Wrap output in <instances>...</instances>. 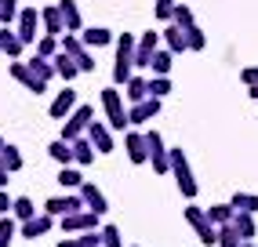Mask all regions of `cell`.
Instances as JSON below:
<instances>
[{
    "label": "cell",
    "mask_w": 258,
    "mask_h": 247,
    "mask_svg": "<svg viewBox=\"0 0 258 247\" xmlns=\"http://www.w3.org/2000/svg\"><path fill=\"white\" fill-rule=\"evenodd\" d=\"M247 95H251V98L258 102V84H251V87H247Z\"/></svg>",
    "instance_id": "50"
},
{
    "label": "cell",
    "mask_w": 258,
    "mask_h": 247,
    "mask_svg": "<svg viewBox=\"0 0 258 247\" xmlns=\"http://www.w3.org/2000/svg\"><path fill=\"white\" fill-rule=\"evenodd\" d=\"M236 211H251V215H254V211H258V193H233V200H229Z\"/></svg>",
    "instance_id": "36"
},
{
    "label": "cell",
    "mask_w": 258,
    "mask_h": 247,
    "mask_svg": "<svg viewBox=\"0 0 258 247\" xmlns=\"http://www.w3.org/2000/svg\"><path fill=\"white\" fill-rule=\"evenodd\" d=\"M233 225H236V233L244 236V240H254V215H251V211H236Z\"/></svg>",
    "instance_id": "28"
},
{
    "label": "cell",
    "mask_w": 258,
    "mask_h": 247,
    "mask_svg": "<svg viewBox=\"0 0 258 247\" xmlns=\"http://www.w3.org/2000/svg\"><path fill=\"white\" fill-rule=\"evenodd\" d=\"M95 142H91V138L88 135H80V138H73V160H77V167H88L91 160H95Z\"/></svg>",
    "instance_id": "20"
},
{
    "label": "cell",
    "mask_w": 258,
    "mask_h": 247,
    "mask_svg": "<svg viewBox=\"0 0 258 247\" xmlns=\"http://www.w3.org/2000/svg\"><path fill=\"white\" fill-rule=\"evenodd\" d=\"M51 225H55V215H33V218H26V222H19V233L26 236V240H37V236H47L51 233Z\"/></svg>",
    "instance_id": "14"
},
{
    "label": "cell",
    "mask_w": 258,
    "mask_h": 247,
    "mask_svg": "<svg viewBox=\"0 0 258 247\" xmlns=\"http://www.w3.org/2000/svg\"><path fill=\"white\" fill-rule=\"evenodd\" d=\"M171 62H175V51H171V47H157V55H153V62H149L153 77H171Z\"/></svg>",
    "instance_id": "23"
},
{
    "label": "cell",
    "mask_w": 258,
    "mask_h": 247,
    "mask_svg": "<svg viewBox=\"0 0 258 247\" xmlns=\"http://www.w3.org/2000/svg\"><path fill=\"white\" fill-rule=\"evenodd\" d=\"M73 62L80 66V73H95V58H91V51H88V47H84V51H80V55H77Z\"/></svg>",
    "instance_id": "45"
},
{
    "label": "cell",
    "mask_w": 258,
    "mask_h": 247,
    "mask_svg": "<svg viewBox=\"0 0 258 247\" xmlns=\"http://www.w3.org/2000/svg\"><path fill=\"white\" fill-rule=\"evenodd\" d=\"M58 51H62V40H58V37H51V33H40V40H37V55L55 58Z\"/></svg>",
    "instance_id": "30"
},
{
    "label": "cell",
    "mask_w": 258,
    "mask_h": 247,
    "mask_svg": "<svg viewBox=\"0 0 258 247\" xmlns=\"http://www.w3.org/2000/svg\"><path fill=\"white\" fill-rule=\"evenodd\" d=\"M8 73H11V80H19L26 91H33V95H44L47 91V80H40L37 73L29 69V62H19V58H11V66H8Z\"/></svg>",
    "instance_id": "8"
},
{
    "label": "cell",
    "mask_w": 258,
    "mask_h": 247,
    "mask_svg": "<svg viewBox=\"0 0 258 247\" xmlns=\"http://www.w3.org/2000/svg\"><path fill=\"white\" fill-rule=\"evenodd\" d=\"M171 22L175 26H182V29H189L197 19H193V8H185V4H175V15H171Z\"/></svg>",
    "instance_id": "40"
},
{
    "label": "cell",
    "mask_w": 258,
    "mask_h": 247,
    "mask_svg": "<svg viewBox=\"0 0 258 247\" xmlns=\"http://www.w3.org/2000/svg\"><path fill=\"white\" fill-rule=\"evenodd\" d=\"M240 80H244L247 87L258 84V66H244V69H240Z\"/></svg>",
    "instance_id": "46"
},
{
    "label": "cell",
    "mask_w": 258,
    "mask_h": 247,
    "mask_svg": "<svg viewBox=\"0 0 258 247\" xmlns=\"http://www.w3.org/2000/svg\"><path fill=\"white\" fill-rule=\"evenodd\" d=\"M8 174H11V167H8V164H4V160H0V189H4V186H8V182H11V178H8Z\"/></svg>",
    "instance_id": "48"
},
{
    "label": "cell",
    "mask_w": 258,
    "mask_h": 247,
    "mask_svg": "<svg viewBox=\"0 0 258 247\" xmlns=\"http://www.w3.org/2000/svg\"><path fill=\"white\" fill-rule=\"evenodd\" d=\"M15 233H19V218L4 215V218H0V247H11V236Z\"/></svg>",
    "instance_id": "33"
},
{
    "label": "cell",
    "mask_w": 258,
    "mask_h": 247,
    "mask_svg": "<svg viewBox=\"0 0 258 247\" xmlns=\"http://www.w3.org/2000/svg\"><path fill=\"white\" fill-rule=\"evenodd\" d=\"M11 215L19 218V222H26V218H33V215H37V204H33L29 197H15V207H11Z\"/></svg>",
    "instance_id": "34"
},
{
    "label": "cell",
    "mask_w": 258,
    "mask_h": 247,
    "mask_svg": "<svg viewBox=\"0 0 258 247\" xmlns=\"http://www.w3.org/2000/svg\"><path fill=\"white\" fill-rule=\"evenodd\" d=\"M175 4H178V0H157V8H153V11H157V19H160V22H171Z\"/></svg>",
    "instance_id": "44"
},
{
    "label": "cell",
    "mask_w": 258,
    "mask_h": 247,
    "mask_svg": "<svg viewBox=\"0 0 258 247\" xmlns=\"http://www.w3.org/2000/svg\"><path fill=\"white\" fill-rule=\"evenodd\" d=\"M58 247H80V243H77V236H66V240H58Z\"/></svg>",
    "instance_id": "49"
},
{
    "label": "cell",
    "mask_w": 258,
    "mask_h": 247,
    "mask_svg": "<svg viewBox=\"0 0 258 247\" xmlns=\"http://www.w3.org/2000/svg\"><path fill=\"white\" fill-rule=\"evenodd\" d=\"M157 47H160V33H142L139 37V47H135V69H149L153 55H157Z\"/></svg>",
    "instance_id": "11"
},
{
    "label": "cell",
    "mask_w": 258,
    "mask_h": 247,
    "mask_svg": "<svg viewBox=\"0 0 258 247\" xmlns=\"http://www.w3.org/2000/svg\"><path fill=\"white\" fill-rule=\"evenodd\" d=\"M58 8H62V19H66V33H80L84 29V19H80L77 0H58Z\"/></svg>",
    "instance_id": "21"
},
{
    "label": "cell",
    "mask_w": 258,
    "mask_h": 247,
    "mask_svg": "<svg viewBox=\"0 0 258 247\" xmlns=\"http://www.w3.org/2000/svg\"><path fill=\"white\" fill-rule=\"evenodd\" d=\"M40 11L37 8H22L19 11V22H15V29H19V37H22V44H37L40 40Z\"/></svg>",
    "instance_id": "9"
},
{
    "label": "cell",
    "mask_w": 258,
    "mask_h": 247,
    "mask_svg": "<svg viewBox=\"0 0 258 247\" xmlns=\"http://www.w3.org/2000/svg\"><path fill=\"white\" fill-rule=\"evenodd\" d=\"M185 222H189V229H193V233H197V240L200 243H218V225L208 218V211H204V207H197V204H189L185 207Z\"/></svg>",
    "instance_id": "4"
},
{
    "label": "cell",
    "mask_w": 258,
    "mask_h": 247,
    "mask_svg": "<svg viewBox=\"0 0 258 247\" xmlns=\"http://www.w3.org/2000/svg\"><path fill=\"white\" fill-rule=\"evenodd\" d=\"M124 87H127V91H124L127 102H142V98H149V80H146V77H131Z\"/></svg>",
    "instance_id": "27"
},
{
    "label": "cell",
    "mask_w": 258,
    "mask_h": 247,
    "mask_svg": "<svg viewBox=\"0 0 258 247\" xmlns=\"http://www.w3.org/2000/svg\"><path fill=\"white\" fill-rule=\"evenodd\" d=\"M80 247H102V229H88V233H77Z\"/></svg>",
    "instance_id": "43"
},
{
    "label": "cell",
    "mask_w": 258,
    "mask_h": 247,
    "mask_svg": "<svg viewBox=\"0 0 258 247\" xmlns=\"http://www.w3.org/2000/svg\"><path fill=\"white\" fill-rule=\"evenodd\" d=\"M124 149H127L131 164H149V142H146L142 131H127L124 135Z\"/></svg>",
    "instance_id": "13"
},
{
    "label": "cell",
    "mask_w": 258,
    "mask_h": 247,
    "mask_svg": "<svg viewBox=\"0 0 258 247\" xmlns=\"http://www.w3.org/2000/svg\"><path fill=\"white\" fill-rule=\"evenodd\" d=\"M29 69H33V73H37L40 80L58 77V73H55V62H51V58H44V55H33V58H29Z\"/></svg>",
    "instance_id": "29"
},
{
    "label": "cell",
    "mask_w": 258,
    "mask_h": 247,
    "mask_svg": "<svg viewBox=\"0 0 258 247\" xmlns=\"http://www.w3.org/2000/svg\"><path fill=\"white\" fill-rule=\"evenodd\" d=\"M0 55H4V51H0Z\"/></svg>",
    "instance_id": "53"
},
{
    "label": "cell",
    "mask_w": 258,
    "mask_h": 247,
    "mask_svg": "<svg viewBox=\"0 0 258 247\" xmlns=\"http://www.w3.org/2000/svg\"><path fill=\"white\" fill-rule=\"evenodd\" d=\"M80 197H84V204H88L91 211H98V215H106V211H109V200H106V193H102L95 182H84V186H80Z\"/></svg>",
    "instance_id": "18"
},
{
    "label": "cell",
    "mask_w": 258,
    "mask_h": 247,
    "mask_svg": "<svg viewBox=\"0 0 258 247\" xmlns=\"http://www.w3.org/2000/svg\"><path fill=\"white\" fill-rule=\"evenodd\" d=\"M40 22H44V33H51V37H62V33H66V19H62V8L58 4L40 8Z\"/></svg>",
    "instance_id": "17"
},
{
    "label": "cell",
    "mask_w": 258,
    "mask_h": 247,
    "mask_svg": "<svg viewBox=\"0 0 258 247\" xmlns=\"http://www.w3.org/2000/svg\"><path fill=\"white\" fill-rule=\"evenodd\" d=\"M19 0H0V26H11V22H19Z\"/></svg>",
    "instance_id": "37"
},
{
    "label": "cell",
    "mask_w": 258,
    "mask_h": 247,
    "mask_svg": "<svg viewBox=\"0 0 258 247\" xmlns=\"http://www.w3.org/2000/svg\"><path fill=\"white\" fill-rule=\"evenodd\" d=\"M11 207H15V200L8 197L4 189H0V215H11Z\"/></svg>",
    "instance_id": "47"
},
{
    "label": "cell",
    "mask_w": 258,
    "mask_h": 247,
    "mask_svg": "<svg viewBox=\"0 0 258 247\" xmlns=\"http://www.w3.org/2000/svg\"><path fill=\"white\" fill-rule=\"evenodd\" d=\"M244 243V236L236 233V225L226 222V225H218V247H240Z\"/></svg>",
    "instance_id": "32"
},
{
    "label": "cell",
    "mask_w": 258,
    "mask_h": 247,
    "mask_svg": "<svg viewBox=\"0 0 258 247\" xmlns=\"http://www.w3.org/2000/svg\"><path fill=\"white\" fill-rule=\"evenodd\" d=\"M160 37H164V44L171 47V51H175V55H182V51H189V40H185V29L182 26H175V22H171L164 33H160Z\"/></svg>",
    "instance_id": "22"
},
{
    "label": "cell",
    "mask_w": 258,
    "mask_h": 247,
    "mask_svg": "<svg viewBox=\"0 0 258 247\" xmlns=\"http://www.w3.org/2000/svg\"><path fill=\"white\" fill-rule=\"evenodd\" d=\"M0 160H4V164L11 167V174H15V171L22 167V153H19V146H4V149H0Z\"/></svg>",
    "instance_id": "39"
},
{
    "label": "cell",
    "mask_w": 258,
    "mask_h": 247,
    "mask_svg": "<svg viewBox=\"0 0 258 247\" xmlns=\"http://www.w3.org/2000/svg\"><path fill=\"white\" fill-rule=\"evenodd\" d=\"M102 247H124V240H120V229H116V225H102Z\"/></svg>",
    "instance_id": "42"
},
{
    "label": "cell",
    "mask_w": 258,
    "mask_h": 247,
    "mask_svg": "<svg viewBox=\"0 0 258 247\" xmlns=\"http://www.w3.org/2000/svg\"><path fill=\"white\" fill-rule=\"evenodd\" d=\"M4 146H8V142H4V138H0V149H4Z\"/></svg>",
    "instance_id": "52"
},
{
    "label": "cell",
    "mask_w": 258,
    "mask_h": 247,
    "mask_svg": "<svg viewBox=\"0 0 258 247\" xmlns=\"http://www.w3.org/2000/svg\"><path fill=\"white\" fill-rule=\"evenodd\" d=\"M146 142H149V164L157 174H171V149L164 146L160 131H146Z\"/></svg>",
    "instance_id": "6"
},
{
    "label": "cell",
    "mask_w": 258,
    "mask_h": 247,
    "mask_svg": "<svg viewBox=\"0 0 258 247\" xmlns=\"http://www.w3.org/2000/svg\"><path fill=\"white\" fill-rule=\"evenodd\" d=\"M98 211H91V207H80V211H73V215H66L62 218V233H70V236H77V233H88V229H98Z\"/></svg>",
    "instance_id": "7"
},
{
    "label": "cell",
    "mask_w": 258,
    "mask_h": 247,
    "mask_svg": "<svg viewBox=\"0 0 258 247\" xmlns=\"http://www.w3.org/2000/svg\"><path fill=\"white\" fill-rule=\"evenodd\" d=\"M77 105H80V102H77V91H73V87H62V91L55 95V102H51L47 113H51V120H66V116L77 109Z\"/></svg>",
    "instance_id": "15"
},
{
    "label": "cell",
    "mask_w": 258,
    "mask_h": 247,
    "mask_svg": "<svg viewBox=\"0 0 258 247\" xmlns=\"http://www.w3.org/2000/svg\"><path fill=\"white\" fill-rule=\"evenodd\" d=\"M171 178L178 182V193L185 200H193L197 197V178H193V167H189V156H185V149H171Z\"/></svg>",
    "instance_id": "2"
},
{
    "label": "cell",
    "mask_w": 258,
    "mask_h": 247,
    "mask_svg": "<svg viewBox=\"0 0 258 247\" xmlns=\"http://www.w3.org/2000/svg\"><path fill=\"white\" fill-rule=\"evenodd\" d=\"M47 153H51V160H58L62 167L66 164H77L73 160V142H66V138H55V142L47 146Z\"/></svg>",
    "instance_id": "25"
},
{
    "label": "cell",
    "mask_w": 258,
    "mask_h": 247,
    "mask_svg": "<svg viewBox=\"0 0 258 247\" xmlns=\"http://www.w3.org/2000/svg\"><path fill=\"white\" fill-rule=\"evenodd\" d=\"M233 215H236V207H233V204H211V207H208V218H211L215 225L233 222Z\"/></svg>",
    "instance_id": "31"
},
{
    "label": "cell",
    "mask_w": 258,
    "mask_h": 247,
    "mask_svg": "<svg viewBox=\"0 0 258 247\" xmlns=\"http://www.w3.org/2000/svg\"><path fill=\"white\" fill-rule=\"evenodd\" d=\"M240 247H254V240H244V243H240Z\"/></svg>",
    "instance_id": "51"
},
{
    "label": "cell",
    "mask_w": 258,
    "mask_h": 247,
    "mask_svg": "<svg viewBox=\"0 0 258 247\" xmlns=\"http://www.w3.org/2000/svg\"><path fill=\"white\" fill-rule=\"evenodd\" d=\"M160 102H164V98H157V95H149V98H142V102H131V109H127L131 124H135V128H142V124H149L153 116L160 113Z\"/></svg>",
    "instance_id": "12"
},
{
    "label": "cell",
    "mask_w": 258,
    "mask_h": 247,
    "mask_svg": "<svg viewBox=\"0 0 258 247\" xmlns=\"http://www.w3.org/2000/svg\"><path fill=\"white\" fill-rule=\"evenodd\" d=\"M51 62H55V73L66 80V84H70V80H77V73H80V66L73 62V55H66V51H58V55L55 58H51Z\"/></svg>",
    "instance_id": "24"
},
{
    "label": "cell",
    "mask_w": 258,
    "mask_h": 247,
    "mask_svg": "<svg viewBox=\"0 0 258 247\" xmlns=\"http://www.w3.org/2000/svg\"><path fill=\"white\" fill-rule=\"evenodd\" d=\"M175 87H171V77H153L149 80V95H157V98H167Z\"/></svg>",
    "instance_id": "41"
},
{
    "label": "cell",
    "mask_w": 258,
    "mask_h": 247,
    "mask_svg": "<svg viewBox=\"0 0 258 247\" xmlns=\"http://www.w3.org/2000/svg\"><path fill=\"white\" fill-rule=\"evenodd\" d=\"M135 47H139L135 33H120L116 37V58H113V84L116 87L135 77Z\"/></svg>",
    "instance_id": "1"
},
{
    "label": "cell",
    "mask_w": 258,
    "mask_h": 247,
    "mask_svg": "<svg viewBox=\"0 0 258 247\" xmlns=\"http://www.w3.org/2000/svg\"><path fill=\"white\" fill-rule=\"evenodd\" d=\"M80 40L88 44V47H106V44H113V33H109V29H102V26H91V29H84V33H80Z\"/></svg>",
    "instance_id": "26"
},
{
    "label": "cell",
    "mask_w": 258,
    "mask_h": 247,
    "mask_svg": "<svg viewBox=\"0 0 258 247\" xmlns=\"http://www.w3.org/2000/svg\"><path fill=\"white\" fill-rule=\"evenodd\" d=\"M80 207H88L84 197H80V189L77 193H66V197H47L44 200V211H47V215H55V218H66V215H73V211H80Z\"/></svg>",
    "instance_id": "10"
},
{
    "label": "cell",
    "mask_w": 258,
    "mask_h": 247,
    "mask_svg": "<svg viewBox=\"0 0 258 247\" xmlns=\"http://www.w3.org/2000/svg\"><path fill=\"white\" fill-rule=\"evenodd\" d=\"M95 120V105H88V102H80L77 109L62 120V138L66 142H73V138H80V135H88V124Z\"/></svg>",
    "instance_id": "5"
},
{
    "label": "cell",
    "mask_w": 258,
    "mask_h": 247,
    "mask_svg": "<svg viewBox=\"0 0 258 247\" xmlns=\"http://www.w3.org/2000/svg\"><path fill=\"white\" fill-rule=\"evenodd\" d=\"M22 37H19V29H11V26H0V51H4L8 58H19L22 55Z\"/></svg>",
    "instance_id": "19"
},
{
    "label": "cell",
    "mask_w": 258,
    "mask_h": 247,
    "mask_svg": "<svg viewBox=\"0 0 258 247\" xmlns=\"http://www.w3.org/2000/svg\"><path fill=\"white\" fill-rule=\"evenodd\" d=\"M185 40H189V51H204V47H208V37H204V29L197 22L185 29Z\"/></svg>",
    "instance_id": "38"
},
{
    "label": "cell",
    "mask_w": 258,
    "mask_h": 247,
    "mask_svg": "<svg viewBox=\"0 0 258 247\" xmlns=\"http://www.w3.org/2000/svg\"><path fill=\"white\" fill-rule=\"evenodd\" d=\"M88 138L95 142V149H98V153H113V128H109V124L91 120V124H88Z\"/></svg>",
    "instance_id": "16"
},
{
    "label": "cell",
    "mask_w": 258,
    "mask_h": 247,
    "mask_svg": "<svg viewBox=\"0 0 258 247\" xmlns=\"http://www.w3.org/2000/svg\"><path fill=\"white\" fill-rule=\"evenodd\" d=\"M58 182H62L66 189H80V186H84V174H80L73 164H66V167L58 171Z\"/></svg>",
    "instance_id": "35"
},
{
    "label": "cell",
    "mask_w": 258,
    "mask_h": 247,
    "mask_svg": "<svg viewBox=\"0 0 258 247\" xmlns=\"http://www.w3.org/2000/svg\"><path fill=\"white\" fill-rule=\"evenodd\" d=\"M102 109H106V124H109L113 131H124L127 124H131L127 105H124V95H120L116 87H106V91H102Z\"/></svg>",
    "instance_id": "3"
}]
</instances>
